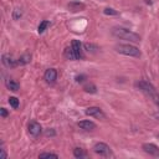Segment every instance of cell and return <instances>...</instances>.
<instances>
[{
  "label": "cell",
  "mask_w": 159,
  "mask_h": 159,
  "mask_svg": "<svg viewBox=\"0 0 159 159\" xmlns=\"http://www.w3.org/2000/svg\"><path fill=\"white\" fill-rule=\"evenodd\" d=\"M112 35L118 37V39H122V40H127V41H131V42H139L140 41V36L126 28H121V26H116L112 29Z\"/></svg>",
  "instance_id": "6da1fadb"
},
{
  "label": "cell",
  "mask_w": 159,
  "mask_h": 159,
  "mask_svg": "<svg viewBox=\"0 0 159 159\" xmlns=\"http://www.w3.org/2000/svg\"><path fill=\"white\" fill-rule=\"evenodd\" d=\"M114 50L118 54H122V55H126V56H132V57H140V55H142L138 47L132 46V45H128V44L116 45L114 46Z\"/></svg>",
  "instance_id": "7a4b0ae2"
},
{
  "label": "cell",
  "mask_w": 159,
  "mask_h": 159,
  "mask_svg": "<svg viewBox=\"0 0 159 159\" xmlns=\"http://www.w3.org/2000/svg\"><path fill=\"white\" fill-rule=\"evenodd\" d=\"M92 149H93L95 153H97V154H100L102 157H110V155H112V150H111L110 145H107L106 143H102V142L96 143Z\"/></svg>",
  "instance_id": "3957f363"
},
{
  "label": "cell",
  "mask_w": 159,
  "mask_h": 159,
  "mask_svg": "<svg viewBox=\"0 0 159 159\" xmlns=\"http://www.w3.org/2000/svg\"><path fill=\"white\" fill-rule=\"evenodd\" d=\"M135 87L139 88L142 92L147 93V95H150V96H154L155 95V88L152 84L147 82V81H138L135 82Z\"/></svg>",
  "instance_id": "277c9868"
},
{
  "label": "cell",
  "mask_w": 159,
  "mask_h": 159,
  "mask_svg": "<svg viewBox=\"0 0 159 159\" xmlns=\"http://www.w3.org/2000/svg\"><path fill=\"white\" fill-rule=\"evenodd\" d=\"M86 114L91 116V117H95V118H100V119H103L106 117L103 111L100 107H88L86 110Z\"/></svg>",
  "instance_id": "5b68a950"
},
{
  "label": "cell",
  "mask_w": 159,
  "mask_h": 159,
  "mask_svg": "<svg viewBox=\"0 0 159 159\" xmlns=\"http://www.w3.org/2000/svg\"><path fill=\"white\" fill-rule=\"evenodd\" d=\"M71 47L73 49V52L76 55V58L80 60V58H84V51H82V44L78 40H73L72 44H71Z\"/></svg>",
  "instance_id": "8992f818"
},
{
  "label": "cell",
  "mask_w": 159,
  "mask_h": 159,
  "mask_svg": "<svg viewBox=\"0 0 159 159\" xmlns=\"http://www.w3.org/2000/svg\"><path fill=\"white\" fill-rule=\"evenodd\" d=\"M44 78L47 84H55L56 80H57V71L55 68H49L46 70L45 75H44Z\"/></svg>",
  "instance_id": "52a82bcc"
},
{
  "label": "cell",
  "mask_w": 159,
  "mask_h": 159,
  "mask_svg": "<svg viewBox=\"0 0 159 159\" xmlns=\"http://www.w3.org/2000/svg\"><path fill=\"white\" fill-rule=\"evenodd\" d=\"M41 132H42V128H41L40 123H37L35 121H32V122L29 123V133L32 137H39L41 134Z\"/></svg>",
  "instance_id": "ba28073f"
},
{
  "label": "cell",
  "mask_w": 159,
  "mask_h": 159,
  "mask_svg": "<svg viewBox=\"0 0 159 159\" xmlns=\"http://www.w3.org/2000/svg\"><path fill=\"white\" fill-rule=\"evenodd\" d=\"M143 150L145 153H148L149 155H153V157H159V148L155 145V144H152V143H145L143 144Z\"/></svg>",
  "instance_id": "9c48e42d"
},
{
  "label": "cell",
  "mask_w": 159,
  "mask_h": 159,
  "mask_svg": "<svg viewBox=\"0 0 159 159\" xmlns=\"http://www.w3.org/2000/svg\"><path fill=\"white\" fill-rule=\"evenodd\" d=\"M2 61H3V63H4V66L5 67H8V68H13V67H15L19 62L18 61H15L10 55H3L2 56Z\"/></svg>",
  "instance_id": "30bf717a"
},
{
  "label": "cell",
  "mask_w": 159,
  "mask_h": 159,
  "mask_svg": "<svg viewBox=\"0 0 159 159\" xmlns=\"http://www.w3.org/2000/svg\"><path fill=\"white\" fill-rule=\"evenodd\" d=\"M77 126L81 128V129H85V131H93L96 129V123L92 122V121H81V122H78Z\"/></svg>",
  "instance_id": "8fae6325"
},
{
  "label": "cell",
  "mask_w": 159,
  "mask_h": 159,
  "mask_svg": "<svg viewBox=\"0 0 159 159\" xmlns=\"http://www.w3.org/2000/svg\"><path fill=\"white\" fill-rule=\"evenodd\" d=\"M5 86H6L8 90H10L13 92L19 91V88H20V85L16 81H14V80H10V78H8L6 81H5Z\"/></svg>",
  "instance_id": "7c38bea8"
},
{
  "label": "cell",
  "mask_w": 159,
  "mask_h": 159,
  "mask_svg": "<svg viewBox=\"0 0 159 159\" xmlns=\"http://www.w3.org/2000/svg\"><path fill=\"white\" fill-rule=\"evenodd\" d=\"M67 6L71 11H82L85 9V4L80 3V2H71Z\"/></svg>",
  "instance_id": "4fadbf2b"
},
{
  "label": "cell",
  "mask_w": 159,
  "mask_h": 159,
  "mask_svg": "<svg viewBox=\"0 0 159 159\" xmlns=\"http://www.w3.org/2000/svg\"><path fill=\"white\" fill-rule=\"evenodd\" d=\"M84 91L87 92V93H96V92H97V87H96V85H93L92 82H88V84H86V85L84 86Z\"/></svg>",
  "instance_id": "5bb4252c"
},
{
  "label": "cell",
  "mask_w": 159,
  "mask_h": 159,
  "mask_svg": "<svg viewBox=\"0 0 159 159\" xmlns=\"http://www.w3.org/2000/svg\"><path fill=\"white\" fill-rule=\"evenodd\" d=\"M30 61H31V54H24V55L20 56L19 60H18L19 65H26V63H29Z\"/></svg>",
  "instance_id": "9a60e30c"
},
{
  "label": "cell",
  "mask_w": 159,
  "mask_h": 159,
  "mask_svg": "<svg viewBox=\"0 0 159 159\" xmlns=\"http://www.w3.org/2000/svg\"><path fill=\"white\" fill-rule=\"evenodd\" d=\"M65 57H66L67 60H77V58H76V55H75V52H73V49H72L71 46L65 50Z\"/></svg>",
  "instance_id": "2e32d148"
},
{
  "label": "cell",
  "mask_w": 159,
  "mask_h": 159,
  "mask_svg": "<svg viewBox=\"0 0 159 159\" xmlns=\"http://www.w3.org/2000/svg\"><path fill=\"white\" fill-rule=\"evenodd\" d=\"M73 155H75L76 158H80V159L87 157L86 152H85L82 148H75V149H73Z\"/></svg>",
  "instance_id": "e0dca14e"
},
{
  "label": "cell",
  "mask_w": 159,
  "mask_h": 159,
  "mask_svg": "<svg viewBox=\"0 0 159 159\" xmlns=\"http://www.w3.org/2000/svg\"><path fill=\"white\" fill-rule=\"evenodd\" d=\"M49 26H50V21L44 20V21H41V23H40V25H39V28H37V31H39L40 34H42V32H44Z\"/></svg>",
  "instance_id": "ac0fdd59"
},
{
  "label": "cell",
  "mask_w": 159,
  "mask_h": 159,
  "mask_svg": "<svg viewBox=\"0 0 159 159\" xmlns=\"http://www.w3.org/2000/svg\"><path fill=\"white\" fill-rule=\"evenodd\" d=\"M84 47H85V50L88 51V52H96L97 50H100V47H98L97 45H93V44H85Z\"/></svg>",
  "instance_id": "d6986e66"
},
{
  "label": "cell",
  "mask_w": 159,
  "mask_h": 159,
  "mask_svg": "<svg viewBox=\"0 0 159 159\" xmlns=\"http://www.w3.org/2000/svg\"><path fill=\"white\" fill-rule=\"evenodd\" d=\"M9 105L13 107V108H18L19 107V100L16 97H9Z\"/></svg>",
  "instance_id": "ffe728a7"
},
{
  "label": "cell",
  "mask_w": 159,
  "mask_h": 159,
  "mask_svg": "<svg viewBox=\"0 0 159 159\" xmlns=\"http://www.w3.org/2000/svg\"><path fill=\"white\" fill-rule=\"evenodd\" d=\"M103 13H105L106 15H118V11L114 10V9H112V8H106V9L103 10Z\"/></svg>",
  "instance_id": "44dd1931"
},
{
  "label": "cell",
  "mask_w": 159,
  "mask_h": 159,
  "mask_svg": "<svg viewBox=\"0 0 159 159\" xmlns=\"http://www.w3.org/2000/svg\"><path fill=\"white\" fill-rule=\"evenodd\" d=\"M21 15H23L21 9H15V10H14V13H13V18H14V20H19V19L21 18Z\"/></svg>",
  "instance_id": "7402d4cb"
},
{
  "label": "cell",
  "mask_w": 159,
  "mask_h": 159,
  "mask_svg": "<svg viewBox=\"0 0 159 159\" xmlns=\"http://www.w3.org/2000/svg\"><path fill=\"white\" fill-rule=\"evenodd\" d=\"M50 157H54V158H58V155L57 154H55V153H41L40 155H39V158H50Z\"/></svg>",
  "instance_id": "603a6c76"
},
{
  "label": "cell",
  "mask_w": 159,
  "mask_h": 159,
  "mask_svg": "<svg viewBox=\"0 0 159 159\" xmlns=\"http://www.w3.org/2000/svg\"><path fill=\"white\" fill-rule=\"evenodd\" d=\"M0 158H2V159H6V158H8V155H6L5 149H4V148L0 149Z\"/></svg>",
  "instance_id": "cb8c5ba5"
},
{
  "label": "cell",
  "mask_w": 159,
  "mask_h": 159,
  "mask_svg": "<svg viewBox=\"0 0 159 159\" xmlns=\"http://www.w3.org/2000/svg\"><path fill=\"white\" fill-rule=\"evenodd\" d=\"M0 116H2L3 118L8 117V111H6L5 108H0Z\"/></svg>",
  "instance_id": "d4e9b609"
},
{
  "label": "cell",
  "mask_w": 159,
  "mask_h": 159,
  "mask_svg": "<svg viewBox=\"0 0 159 159\" xmlns=\"http://www.w3.org/2000/svg\"><path fill=\"white\" fill-rule=\"evenodd\" d=\"M84 78H86V76H84V75L77 76V77H76V81H77V82H82V81H84Z\"/></svg>",
  "instance_id": "484cf974"
},
{
  "label": "cell",
  "mask_w": 159,
  "mask_h": 159,
  "mask_svg": "<svg viewBox=\"0 0 159 159\" xmlns=\"http://www.w3.org/2000/svg\"><path fill=\"white\" fill-rule=\"evenodd\" d=\"M153 98H154V102H155V105L159 107V95H154V96H153Z\"/></svg>",
  "instance_id": "4316f807"
},
{
  "label": "cell",
  "mask_w": 159,
  "mask_h": 159,
  "mask_svg": "<svg viewBox=\"0 0 159 159\" xmlns=\"http://www.w3.org/2000/svg\"><path fill=\"white\" fill-rule=\"evenodd\" d=\"M46 135H55V132L54 131H47L46 132Z\"/></svg>",
  "instance_id": "83f0119b"
},
{
  "label": "cell",
  "mask_w": 159,
  "mask_h": 159,
  "mask_svg": "<svg viewBox=\"0 0 159 159\" xmlns=\"http://www.w3.org/2000/svg\"><path fill=\"white\" fill-rule=\"evenodd\" d=\"M158 138H159V135H158Z\"/></svg>",
  "instance_id": "f1b7e54d"
}]
</instances>
